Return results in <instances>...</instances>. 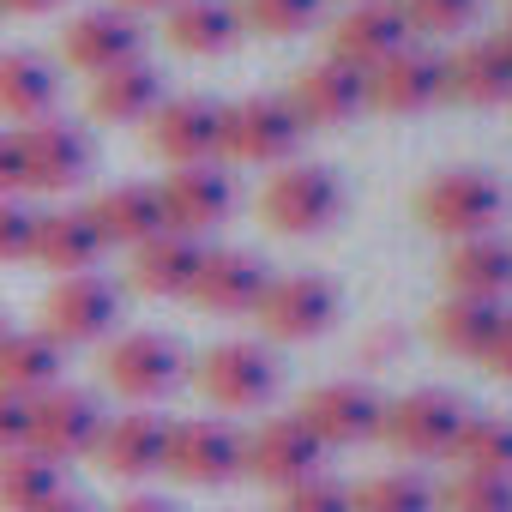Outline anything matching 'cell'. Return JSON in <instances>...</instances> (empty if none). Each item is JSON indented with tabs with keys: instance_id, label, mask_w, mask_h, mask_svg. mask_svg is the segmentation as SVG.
Here are the masks:
<instances>
[{
	"instance_id": "cell-1",
	"label": "cell",
	"mask_w": 512,
	"mask_h": 512,
	"mask_svg": "<svg viewBox=\"0 0 512 512\" xmlns=\"http://www.w3.org/2000/svg\"><path fill=\"white\" fill-rule=\"evenodd\" d=\"M187 380V356L169 332H121L103 344V386L133 410H151Z\"/></svg>"
},
{
	"instance_id": "cell-2",
	"label": "cell",
	"mask_w": 512,
	"mask_h": 512,
	"mask_svg": "<svg viewBox=\"0 0 512 512\" xmlns=\"http://www.w3.org/2000/svg\"><path fill=\"white\" fill-rule=\"evenodd\" d=\"M506 211V187L500 175L488 169H446L434 181H422L416 193V217L422 229L434 235H452V241H470V235H488Z\"/></svg>"
},
{
	"instance_id": "cell-3",
	"label": "cell",
	"mask_w": 512,
	"mask_h": 512,
	"mask_svg": "<svg viewBox=\"0 0 512 512\" xmlns=\"http://www.w3.org/2000/svg\"><path fill=\"white\" fill-rule=\"evenodd\" d=\"M464 422H470V410H464L458 392L416 386V392H404V398H392L380 410V440L398 458H452Z\"/></svg>"
},
{
	"instance_id": "cell-4",
	"label": "cell",
	"mask_w": 512,
	"mask_h": 512,
	"mask_svg": "<svg viewBox=\"0 0 512 512\" xmlns=\"http://www.w3.org/2000/svg\"><path fill=\"white\" fill-rule=\"evenodd\" d=\"M308 139V127L296 121L290 97H241V103H223V157L235 163H266V169H284L296 157V145Z\"/></svg>"
},
{
	"instance_id": "cell-5",
	"label": "cell",
	"mask_w": 512,
	"mask_h": 512,
	"mask_svg": "<svg viewBox=\"0 0 512 512\" xmlns=\"http://www.w3.org/2000/svg\"><path fill=\"white\" fill-rule=\"evenodd\" d=\"M338 211H344V187L320 163H284L260 193V217L278 235H320L338 223Z\"/></svg>"
},
{
	"instance_id": "cell-6",
	"label": "cell",
	"mask_w": 512,
	"mask_h": 512,
	"mask_svg": "<svg viewBox=\"0 0 512 512\" xmlns=\"http://www.w3.org/2000/svg\"><path fill=\"white\" fill-rule=\"evenodd\" d=\"M199 392L217 404V410H260L278 398V356L266 344H253V338H229V344H211L193 368Z\"/></svg>"
},
{
	"instance_id": "cell-7",
	"label": "cell",
	"mask_w": 512,
	"mask_h": 512,
	"mask_svg": "<svg viewBox=\"0 0 512 512\" xmlns=\"http://www.w3.org/2000/svg\"><path fill=\"white\" fill-rule=\"evenodd\" d=\"M103 404H97V392H85V386H49V392H37L31 398V452H43L49 464H73V458H91L97 452V434H103Z\"/></svg>"
},
{
	"instance_id": "cell-8",
	"label": "cell",
	"mask_w": 512,
	"mask_h": 512,
	"mask_svg": "<svg viewBox=\"0 0 512 512\" xmlns=\"http://www.w3.org/2000/svg\"><path fill=\"white\" fill-rule=\"evenodd\" d=\"M115 326H121V290L103 272H73V278H55L49 284V296H43V332L61 350L103 344Z\"/></svg>"
},
{
	"instance_id": "cell-9",
	"label": "cell",
	"mask_w": 512,
	"mask_h": 512,
	"mask_svg": "<svg viewBox=\"0 0 512 512\" xmlns=\"http://www.w3.org/2000/svg\"><path fill=\"white\" fill-rule=\"evenodd\" d=\"M19 157H25V193H73V187H85L97 145L85 127L49 115V121L19 127Z\"/></svg>"
},
{
	"instance_id": "cell-10",
	"label": "cell",
	"mask_w": 512,
	"mask_h": 512,
	"mask_svg": "<svg viewBox=\"0 0 512 512\" xmlns=\"http://www.w3.org/2000/svg\"><path fill=\"white\" fill-rule=\"evenodd\" d=\"M145 145L169 169L217 163L223 157V103H211V97H163L151 109V121H145Z\"/></svg>"
},
{
	"instance_id": "cell-11",
	"label": "cell",
	"mask_w": 512,
	"mask_h": 512,
	"mask_svg": "<svg viewBox=\"0 0 512 512\" xmlns=\"http://www.w3.org/2000/svg\"><path fill=\"white\" fill-rule=\"evenodd\" d=\"M253 320H260V332L278 338V344H308V338L332 332V320H338V290H332L320 272L272 278L266 296L253 302Z\"/></svg>"
},
{
	"instance_id": "cell-12",
	"label": "cell",
	"mask_w": 512,
	"mask_h": 512,
	"mask_svg": "<svg viewBox=\"0 0 512 512\" xmlns=\"http://www.w3.org/2000/svg\"><path fill=\"white\" fill-rule=\"evenodd\" d=\"M320 458H326V446L302 428V416H272L253 434H241V476L266 482L278 494L308 482V476H320Z\"/></svg>"
},
{
	"instance_id": "cell-13",
	"label": "cell",
	"mask_w": 512,
	"mask_h": 512,
	"mask_svg": "<svg viewBox=\"0 0 512 512\" xmlns=\"http://www.w3.org/2000/svg\"><path fill=\"white\" fill-rule=\"evenodd\" d=\"M163 470L187 488H223L241 476V434L217 416H193V422H169V446H163Z\"/></svg>"
},
{
	"instance_id": "cell-14",
	"label": "cell",
	"mask_w": 512,
	"mask_h": 512,
	"mask_svg": "<svg viewBox=\"0 0 512 512\" xmlns=\"http://www.w3.org/2000/svg\"><path fill=\"white\" fill-rule=\"evenodd\" d=\"M380 410H386V398H380L368 380H326V386H314V392L296 404L302 428H308L320 446H362V440H380Z\"/></svg>"
},
{
	"instance_id": "cell-15",
	"label": "cell",
	"mask_w": 512,
	"mask_h": 512,
	"mask_svg": "<svg viewBox=\"0 0 512 512\" xmlns=\"http://www.w3.org/2000/svg\"><path fill=\"white\" fill-rule=\"evenodd\" d=\"M157 205H163V229L175 235H205L235 211V181L217 163H193V169H169L157 181Z\"/></svg>"
},
{
	"instance_id": "cell-16",
	"label": "cell",
	"mask_w": 512,
	"mask_h": 512,
	"mask_svg": "<svg viewBox=\"0 0 512 512\" xmlns=\"http://www.w3.org/2000/svg\"><path fill=\"white\" fill-rule=\"evenodd\" d=\"M266 284H272V266L260 260V253H247V247H205L187 296L205 314H253V302L266 296Z\"/></svg>"
},
{
	"instance_id": "cell-17",
	"label": "cell",
	"mask_w": 512,
	"mask_h": 512,
	"mask_svg": "<svg viewBox=\"0 0 512 512\" xmlns=\"http://www.w3.org/2000/svg\"><path fill=\"white\" fill-rule=\"evenodd\" d=\"M410 19L398 13V0H356V7L332 25V61L350 67V73H368L380 67L386 55H398L410 43Z\"/></svg>"
},
{
	"instance_id": "cell-18",
	"label": "cell",
	"mask_w": 512,
	"mask_h": 512,
	"mask_svg": "<svg viewBox=\"0 0 512 512\" xmlns=\"http://www.w3.org/2000/svg\"><path fill=\"white\" fill-rule=\"evenodd\" d=\"M163 446H169V422L157 410H127L103 422L91 458L115 482H145V476H163Z\"/></svg>"
},
{
	"instance_id": "cell-19",
	"label": "cell",
	"mask_w": 512,
	"mask_h": 512,
	"mask_svg": "<svg viewBox=\"0 0 512 512\" xmlns=\"http://www.w3.org/2000/svg\"><path fill=\"white\" fill-rule=\"evenodd\" d=\"M139 49H145V31H139V19L133 13H121V7H91V13H79L67 31H61V55H67V67H79V73H109V67H121V61H139Z\"/></svg>"
},
{
	"instance_id": "cell-20",
	"label": "cell",
	"mask_w": 512,
	"mask_h": 512,
	"mask_svg": "<svg viewBox=\"0 0 512 512\" xmlns=\"http://www.w3.org/2000/svg\"><path fill=\"white\" fill-rule=\"evenodd\" d=\"M362 85H368V109H386V115H422V109H434L446 97L440 55H428L416 43H404L398 55H386L380 67H368Z\"/></svg>"
},
{
	"instance_id": "cell-21",
	"label": "cell",
	"mask_w": 512,
	"mask_h": 512,
	"mask_svg": "<svg viewBox=\"0 0 512 512\" xmlns=\"http://www.w3.org/2000/svg\"><path fill=\"white\" fill-rule=\"evenodd\" d=\"M440 85L452 103H470V109H500L512 103V55L500 37H470L458 43L452 55H440Z\"/></svg>"
},
{
	"instance_id": "cell-22",
	"label": "cell",
	"mask_w": 512,
	"mask_h": 512,
	"mask_svg": "<svg viewBox=\"0 0 512 512\" xmlns=\"http://www.w3.org/2000/svg\"><path fill=\"white\" fill-rule=\"evenodd\" d=\"M290 109L302 127H344L368 109V85H362V73H350L326 55L290 79Z\"/></svg>"
},
{
	"instance_id": "cell-23",
	"label": "cell",
	"mask_w": 512,
	"mask_h": 512,
	"mask_svg": "<svg viewBox=\"0 0 512 512\" xmlns=\"http://www.w3.org/2000/svg\"><path fill=\"white\" fill-rule=\"evenodd\" d=\"M103 235L91 223L85 205H55V211H37V235H31V260L49 266L55 278H73V272H91L103 260Z\"/></svg>"
},
{
	"instance_id": "cell-24",
	"label": "cell",
	"mask_w": 512,
	"mask_h": 512,
	"mask_svg": "<svg viewBox=\"0 0 512 512\" xmlns=\"http://www.w3.org/2000/svg\"><path fill=\"white\" fill-rule=\"evenodd\" d=\"M85 211H91L103 247H127V253L163 229V205H157V187H151V181H115V187H103Z\"/></svg>"
},
{
	"instance_id": "cell-25",
	"label": "cell",
	"mask_w": 512,
	"mask_h": 512,
	"mask_svg": "<svg viewBox=\"0 0 512 512\" xmlns=\"http://www.w3.org/2000/svg\"><path fill=\"white\" fill-rule=\"evenodd\" d=\"M55 103H61V73L37 49H0V115L31 127L49 121Z\"/></svg>"
},
{
	"instance_id": "cell-26",
	"label": "cell",
	"mask_w": 512,
	"mask_h": 512,
	"mask_svg": "<svg viewBox=\"0 0 512 512\" xmlns=\"http://www.w3.org/2000/svg\"><path fill=\"white\" fill-rule=\"evenodd\" d=\"M205 260V247L193 235H175V229H157L151 241L133 247V290L169 302V296H187L193 290V272Z\"/></svg>"
},
{
	"instance_id": "cell-27",
	"label": "cell",
	"mask_w": 512,
	"mask_h": 512,
	"mask_svg": "<svg viewBox=\"0 0 512 512\" xmlns=\"http://www.w3.org/2000/svg\"><path fill=\"white\" fill-rule=\"evenodd\" d=\"M163 103V73L139 55V61H121L109 73L91 79V115L109 121V127H133V121H151V109Z\"/></svg>"
},
{
	"instance_id": "cell-28",
	"label": "cell",
	"mask_w": 512,
	"mask_h": 512,
	"mask_svg": "<svg viewBox=\"0 0 512 512\" xmlns=\"http://www.w3.org/2000/svg\"><path fill=\"white\" fill-rule=\"evenodd\" d=\"M163 37H169V49L211 61V55H229L241 43V13H235V0H175Z\"/></svg>"
},
{
	"instance_id": "cell-29",
	"label": "cell",
	"mask_w": 512,
	"mask_h": 512,
	"mask_svg": "<svg viewBox=\"0 0 512 512\" xmlns=\"http://www.w3.org/2000/svg\"><path fill=\"white\" fill-rule=\"evenodd\" d=\"M61 362H67V350L43 326H25V332L7 326L0 332V386L19 392V398H37V392L61 386Z\"/></svg>"
},
{
	"instance_id": "cell-30",
	"label": "cell",
	"mask_w": 512,
	"mask_h": 512,
	"mask_svg": "<svg viewBox=\"0 0 512 512\" xmlns=\"http://www.w3.org/2000/svg\"><path fill=\"white\" fill-rule=\"evenodd\" d=\"M446 284H452V296L500 302V296L512 290V241H500L494 229L458 241V247L446 253Z\"/></svg>"
},
{
	"instance_id": "cell-31",
	"label": "cell",
	"mask_w": 512,
	"mask_h": 512,
	"mask_svg": "<svg viewBox=\"0 0 512 512\" xmlns=\"http://www.w3.org/2000/svg\"><path fill=\"white\" fill-rule=\"evenodd\" d=\"M428 326H434V344H440L446 356H470V362H482L488 344H494V332L506 326V308H500V302H476V296H452V302L434 308Z\"/></svg>"
},
{
	"instance_id": "cell-32",
	"label": "cell",
	"mask_w": 512,
	"mask_h": 512,
	"mask_svg": "<svg viewBox=\"0 0 512 512\" xmlns=\"http://www.w3.org/2000/svg\"><path fill=\"white\" fill-rule=\"evenodd\" d=\"M452 458L464 464V476H494L512 482V416H470Z\"/></svg>"
},
{
	"instance_id": "cell-33",
	"label": "cell",
	"mask_w": 512,
	"mask_h": 512,
	"mask_svg": "<svg viewBox=\"0 0 512 512\" xmlns=\"http://www.w3.org/2000/svg\"><path fill=\"white\" fill-rule=\"evenodd\" d=\"M55 488H67V482H61V464H49L43 452H31V446L0 452V512H31Z\"/></svg>"
},
{
	"instance_id": "cell-34",
	"label": "cell",
	"mask_w": 512,
	"mask_h": 512,
	"mask_svg": "<svg viewBox=\"0 0 512 512\" xmlns=\"http://www.w3.org/2000/svg\"><path fill=\"white\" fill-rule=\"evenodd\" d=\"M350 512H434V482L416 470H380L350 488Z\"/></svg>"
},
{
	"instance_id": "cell-35",
	"label": "cell",
	"mask_w": 512,
	"mask_h": 512,
	"mask_svg": "<svg viewBox=\"0 0 512 512\" xmlns=\"http://www.w3.org/2000/svg\"><path fill=\"white\" fill-rule=\"evenodd\" d=\"M326 0H235L241 31H260V37H302L320 25Z\"/></svg>"
},
{
	"instance_id": "cell-36",
	"label": "cell",
	"mask_w": 512,
	"mask_h": 512,
	"mask_svg": "<svg viewBox=\"0 0 512 512\" xmlns=\"http://www.w3.org/2000/svg\"><path fill=\"white\" fill-rule=\"evenodd\" d=\"M434 512H512V482L458 470L446 488H434Z\"/></svg>"
},
{
	"instance_id": "cell-37",
	"label": "cell",
	"mask_w": 512,
	"mask_h": 512,
	"mask_svg": "<svg viewBox=\"0 0 512 512\" xmlns=\"http://www.w3.org/2000/svg\"><path fill=\"white\" fill-rule=\"evenodd\" d=\"M476 7L482 0H398V13L410 19V31H434V37L464 31L476 19Z\"/></svg>"
},
{
	"instance_id": "cell-38",
	"label": "cell",
	"mask_w": 512,
	"mask_h": 512,
	"mask_svg": "<svg viewBox=\"0 0 512 512\" xmlns=\"http://www.w3.org/2000/svg\"><path fill=\"white\" fill-rule=\"evenodd\" d=\"M272 512H350V488L332 482V476H308V482L284 488Z\"/></svg>"
},
{
	"instance_id": "cell-39",
	"label": "cell",
	"mask_w": 512,
	"mask_h": 512,
	"mask_svg": "<svg viewBox=\"0 0 512 512\" xmlns=\"http://www.w3.org/2000/svg\"><path fill=\"white\" fill-rule=\"evenodd\" d=\"M31 235H37V211L25 199H0V266L31 260Z\"/></svg>"
},
{
	"instance_id": "cell-40",
	"label": "cell",
	"mask_w": 512,
	"mask_h": 512,
	"mask_svg": "<svg viewBox=\"0 0 512 512\" xmlns=\"http://www.w3.org/2000/svg\"><path fill=\"white\" fill-rule=\"evenodd\" d=\"M31 440V398L0 386V452H19Z\"/></svg>"
},
{
	"instance_id": "cell-41",
	"label": "cell",
	"mask_w": 512,
	"mask_h": 512,
	"mask_svg": "<svg viewBox=\"0 0 512 512\" xmlns=\"http://www.w3.org/2000/svg\"><path fill=\"white\" fill-rule=\"evenodd\" d=\"M25 193V157H19V133L0 127V199H19Z\"/></svg>"
},
{
	"instance_id": "cell-42",
	"label": "cell",
	"mask_w": 512,
	"mask_h": 512,
	"mask_svg": "<svg viewBox=\"0 0 512 512\" xmlns=\"http://www.w3.org/2000/svg\"><path fill=\"white\" fill-rule=\"evenodd\" d=\"M482 368H488V374H500V380H512V314H506V326L494 332V344H488Z\"/></svg>"
},
{
	"instance_id": "cell-43",
	"label": "cell",
	"mask_w": 512,
	"mask_h": 512,
	"mask_svg": "<svg viewBox=\"0 0 512 512\" xmlns=\"http://www.w3.org/2000/svg\"><path fill=\"white\" fill-rule=\"evenodd\" d=\"M109 512H181V506H175L169 494H145V488H139V494H127V500H115Z\"/></svg>"
},
{
	"instance_id": "cell-44",
	"label": "cell",
	"mask_w": 512,
	"mask_h": 512,
	"mask_svg": "<svg viewBox=\"0 0 512 512\" xmlns=\"http://www.w3.org/2000/svg\"><path fill=\"white\" fill-rule=\"evenodd\" d=\"M31 512H97V506H91L85 494H73V488H55V494H49L43 506H31Z\"/></svg>"
},
{
	"instance_id": "cell-45",
	"label": "cell",
	"mask_w": 512,
	"mask_h": 512,
	"mask_svg": "<svg viewBox=\"0 0 512 512\" xmlns=\"http://www.w3.org/2000/svg\"><path fill=\"white\" fill-rule=\"evenodd\" d=\"M61 0H0V13H19V19H37V13H55Z\"/></svg>"
},
{
	"instance_id": "cell-46",
	"label": "cell",
	"mask_w": 512,
	"mask_h": 512,
	"mask_svg": "<svg viewBox=\"0 0 512 512\" xmlns=\"http://www.w3.org/2000/svg\"><path fill=\"white\" fill-rule=\"evenodd\" d=\"M115 7L139 19V13H169V7H175V0H115Z\"/></svg>"
},
{
	"instance_id": "cell-47",
	"label": "cell",
	"mask_w": 512,
	"mask_h": 512,
	"mask_svg": "<svg viewBox=\"0 0 512 512\" xmlns=\"http://www.w3.org/2000/svg\"><path fill=\"white\" fill-rule=\"evenodd\" d=\"M398 350V332H374L368 344H362V356H392Z\"/></svg>"
},
{
	"instance_id": "cell-48",
	"label": "cell",
	"mask_w": 512,
	"mask_h": 512,
	"mask_svg": "<svg viewBox=\"0 0 512 512\" xmlns=\"http://www.w3.org/2000/svg\"><path fill=\"white\" fill-rule=\"evenodd\" d=\"M500 43H506V55H512V19H506V31H500Z\"/></svg>"
},
{
	"instance_id": "cell-49",
	"label": "cell",
	"mask_w": 512,
	"mask_h": 512,
	"mask_svg": "<svg viewBox=\"0 0 512 512\" xmlns=\"http://www.w3.org/2000/svg\"><path fill=\"white\" fill-rule=\"evenodd\" d=\"M0 332H7V320H0Z\"/></svg>"
},
{
	"instance_id": "cell-50",
	"label": "cell",
	"mask_w": 512,
	"mask_h": 512,
	"mask_svg": "<svg viewBox=\"0 0 512 512\" xmlns=\"http://www.w3.org/2000/svg\"><path fill=\"white\" fill-rule=\"evenodd\" d=\"M350 7H356V0H350Z\"/></svg>"
}]
</instances>
